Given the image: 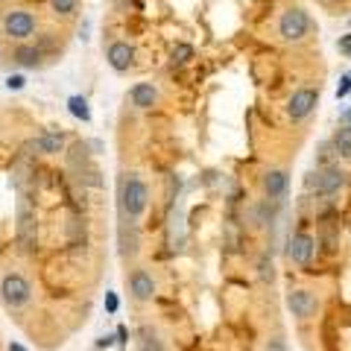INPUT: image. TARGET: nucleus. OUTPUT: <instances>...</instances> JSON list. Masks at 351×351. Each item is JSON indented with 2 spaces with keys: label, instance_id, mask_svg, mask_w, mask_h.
Segmentation results:
<instances>
[{
  "label": "nucleus",
  "instance_id": "obj_4",
  "mask_svg": "<svg viewBox=\"0 0 351 351\" xmlns=\"http://www.w3.org/2000/svg\"><path fill=\"white\" fill-rule=\"evenodd\" d=\"M311 29H313V21H311V15H307L302 6L284 9L281 18H278V38L287 41V44L304 41L307 36H311Z\"/></svg>",
  "mask_w": 351,
  "mask_h": 351
},
{
  "label": "nucleus",
  "instance_id": "obj_21",
  "mask_svg": "<svg viewBox=\"0 0 351 351\" xmlns=\"http://www.w3.org/2000/svg\"><path fill=\"white\" fill-rule=\"evenodd\" d=\"M47 3H50V12L56 18H71V15H76L80 0H47Z\"/></svg>",
  "mask_w": 351,
  "mask_h": 351
},
{
  "label": "nucleus",
  "instance_id": "obj_26",
  "mask_svg": "<svg viewBox=\"0 0 351 351\" xmlns=\"http://www.w3.org/2000/svg\"><path fill=\"white\" fill-rule=\"evenodd\" d=\"M337 47H339V53H343V56H348L351 59V36H343L337 41Z\"/></svg>",
  "mask_w": 351,
  "mask_h": 351
},
{
  "label": "nucleus",
  "instance_id": "obj_5",
  "mask_svg": "<svg viewBox=\"0 0 351 351\" xmlns=\"http://www.w3.org/2000/svg\"><path fill=\"white\" fill-rule=\"evenodd\" d=\"M346 182H348V176L339 170L337 164H331V167H316V170L307 173L304 188L313 191L316 196H334L346 188Z\"/></svg>",
  "mask_w": 351,
  "mask_h": 351
},
{
  "label": "nucleus",
  "instance_id": "obj_20",
  "mask_svg": "<svg viewBox=\"0 0 351 351\" xmlns=\"http://www.w3.org/2000/svg\"><path fill=\"white\" fill-rule=\"evenodd\" d=\"M258 278L263 281V284H272L276 281V263H272V255L269 252H261V258H258Z\"/></svg>",
  "mask_w": 351,
  "mask_h": 351
},
{
  "label": "nucleus",
  "instance_id": "obj_15",
  "mask_svg": "<svg viewBox=\"0 0 351 351\" xmlns=\"http://www.w3.org/2000/svg\"><path fill=\"white\" fill-rule=\"evenodd\" d=\"M129 103L138 108V112H152L158 106V88L152 82H138L129 88Z\"/></svg>",
  "mask_w": 351,
  "mask_h": 351
},
{
  "label": "nucleus",
  "instance_id": "obj_7",
  "mask_svg": "<svg viewBox=\"0 0 351 351\" xmlns=\"http://www.w3.org/2000/svg\"><path fill=\"white\" fill-rule=\"evenodd\" d=\"M316 106H319V88H311V85L295 88L287 100V117L293 123H302V120H307L316 112Z\"/></svg>",
  "mask_w": 351,
  "mask_h": 351
},
{
  "label": "nucleus",
  "instance_id": "obj_10",
  "mask_svg": "<svg viewBox=\"0 0 351 351\" xmlns=\"http://www.w3.org/2000/svg\"><path fill=\"white\" fill-rule=\"evenodd\" d=\"M261 191H263V199L269 202H281L290 191V173L284 167H269L267 173L261 176Z\"/></svg>",
  "mask_w": 351,
  "mask_h": 351
},
{
  "label": "nucleus",
  "instance_id": "obj_3",
  "mask_svg": "<svg viewBox=\"0 0 351 351\" xmlns=\"http://www.w3.org/2000/svg\"><path fill=\"white\" fill-rule=\"evenodd\" d=\"M0 29L3 36L15 44H24L38 32V18L29 12V9H9L3 12V21H0Z\"/></svg>",
  "mask_w": 351,
  "mask_h": 351
},
{
  "label": "nucleus",
  "instance_id": "obj_31",
  "mask_svg": "<svg viewBox=\"0 0 351 351\" xmlns=\"http://www.w3.org/2000/svg\"><path fill=\"white\" fill-rule=\"evenodd\" d=\"M117 337H120V346H123V343H126V328H123V325L117 328Z\"/></svg>",
  "mask_w": 351,
  "mask_h": 351
},
{
  "label": "nucleus",
  "instance_id": "obj_13",
  "mask_svg": "<svg viewBox=\"0 0 351 351\" xmlns=\"http://www.w3.org/2000/svg\"><path fill=\"white\" fill-rule=\"evenodd\" d=\"M316 255V237L307 234V232H299L290 237V246H287V258L293 263H299V267H307V263L313 261Z\"/></svg>",
  "mask_w": 351,
  "mask_h": 351
},
{
  "label": "nucleus",
  "instance_id": "obj_18",
  "mask_svg": "<svg viewBox=\"0 0 351 351\" xmlns=\"http://www.w3.org/2000/svg\"><path fill=\"white\" fill-rule=\"evenodd\" d=\"M331 147L337 152V158L351 161V129L348 126H337L331 135Z\"/></svg>",
  "mask_w": 351,
  "mask_h": 351
},
{
  "label": "nucleus",
  "instance_id": "obj_14",
  "mask_svg": "<svg viewBox=\"0 0 351 351\" xmlns=\"http://www.w3.org/2000/svg\"><path fill=\"white\" fill-rule=\"evenodd\" d=\"M64 132H59V129H47V132H41L38 138H32L29 141V149H36L38 156H59V152H64Z\"/></svg>",
  "mask_w": 351,
  "mask_h": 351
},
{
  "label": "nucleus",
  "instance_id": "obj_22",
  "mask_svg": "<svg viewBox=\"0 0 351 351\" xmlns=\"http://www.w3.org/2000/svg\"><path fill=\"white\" fill-rule=\"evenodd\" d=\"M193 59V47H191V44H176V47L170 50V62L173 64H188Z\"/></svg>",
  "mask_w": 351,
  "mask_h": 351
},
{
  "label": "nucleus",
  "instance_id": "obj_16",
  "mask_svg": "<svg viewBox=\"0 0 351 351\" xmlns=\"http://www.w3.org/2000/svg\"><path fill=\"white\" fill-rule=\"evenodd\" d=\"M12 62L21 64V68H27V71H36L41 68V62H44V50L38 47V44H15V50H12Z\"/></svg>",
  "mask_w": 351,
  "mask_h": 351
},
{
  "label": "nucleus",
  "instance_id": "obj_9",
  "mask_svg": "<svg viewBox=\"0 0 351 351\" xmlns=\"http://www.w3.org/2000/svg\"><path fill=\"white\" fill-rule=\"evenodd\" d=\"M117 249H120V258L129 261L141 252V228H138V219H129L120 214V223H117Z\"/></svg>",
  "mask_w": 351,
  "mask_h": 351
},
{
  "label": "nucleus",
  "instance_id": "obj_19",
  "mask_svg": "<svg viewBox=\"0 0 351 351\" xmlns=\"http://www.w3.org/2000/svg\"><path fill=\"white\" fill-rule=\"evenodd\" d=\"M68 112H71L76 120H82V123H88V120H91V108H88V100H85V97H80V94L68 97Z\"/></svg>",
  "mask_w": 351,
  "mask_h": 351
},
{
  "label": "nucleus",
  "instance_id": "obj_28",
  "mask_svg": "<svg viewBox=\"0 0 351 351\" xmlns=\"http://www.w3.org/2000/svg\"><path fill=\"white\" fill-rule=\"evenodd\" d=\"M112 343H114V337H100V339H97V348H108Z\"/></svg>",
  "mask_w": 351,
  "mask_h": 351
},
{
  "label": "nucleus",
  "instance_id": "obj_29",
  "mask_svg": "<svg viewBox=\"0 0 351 351\" xmlns=\"http://www.w3.org/2000/svg\"><path fill=\"white\" fill-rule=\"evenodd\" d=\"M6 351H27V348H24V346H21V343H18V339H12V343H9V348H6Z\"/></svg>",
  "mask_w": 351,
  "mask_h": 351
},
{
  "label": "nucleus",
  "instance_id": "obj_23",
  "mask_svg": "<svg viewBox=\"0 0 351 351\" xmlns=\"http://www.w3.org/2000/svg\"><path fill=\"white\" fill-rule=\"evenodd\" d=\"M263 351H290L287 337H284V334H272L267 343H263Z\"/></svg>",
  "mask_w": 351,
  "mask_h": 351
},
{
  "label": "nucleus",
  "instance_id": "obj_24",
  "mask_svg": "<svg viewBox=\"0 0 351 351\" xmlns=\"http://www.w3.org/2000/svg\"><path fill=\"white\" fill-rule=\"evenodd\" d=\"M24 85H27V76H21V73H15V76H9V80H6L9 91H21Z\"/></svg>",
  "mask_w": 351,
  "mask_h": 351
},
{
  "label": "nucleus",
  "instance_id": "obj_8",
  "mask_svg": "<svg viewBox=\"0 0 351 351\" xmlns=\"http://www.w3.org/2000/svg\"><path fill=\"white\" fill-rule=\"evenodd\" d=\"M126 287H129V295L138 304L152 302V299H156V293H158L156 278H152V272L144 269V267H135L132 272H126Z\"/></svg>",
  "mask_w": 351,
  "mask_h": 351
},
{
  "label": "nucleus",
  "instance_id": "obj_27",
  "mask_svg": "<svg viewBox=\"0 0 351 351\" xmlns=\"http://www.w3.org/2000/svg\"><path fill=\"white\" fill-rule=\"evenodd\" d=\"M117 304H120L117 295H114V293H106V311H108V313H117Z\"/></svg>",
  "mask_w": 351,
  "mask_h": 351
},
{
  "label": "nucleus",
  "instance_id": "obj_12",
  "mask_svg": "<svg viewBox=\"0 0 351 351\" xmlns=\"http://www.w3.org/2000/svg\"><path fill=\"white\" fill-rule=\"evenodd\" d=\"M106 59H108V64H112V71H117V73H126V71H132L135 68V59H138V50L132 47L129 41H112L108 44V50H106Z\"/></svg>",
  "mask_w": 351,
  "mask_h": 351
},
{
  "label": "nucleus",
  "instance_id": "obj_30",
  "mask_svg": "<svg viewBox=\"0 0 351 351\" xmlns=\"http://www.w3.org/2000/svg\"><path fill=\"white\" fill-rule=\"evenodd\" d=\"M339 126H348V129H351V108H348V112L343 114V123H339Z\"/></svg>",
  "mask_w": 351,
  "mask_h": 351
},
{
  "label": "nucleus",
  "instance_id": "obj_17",
  "mask_svg": "<svg viewBox=\"0 0 351 351\" xmlns=\"http://www.w3.org/2000/svg\"><path fill=\"white\" fill-rule=\"evenodd\" d=\"M135 346H138V351H167V346H164L161 334H158L149 322H144V325L138 328V334H135Z\"/></svg>",
  "mask_w": 351,
  "mask_h": 351
},
{
  "label": "nucleus",
  "instance_id": "obj_2",
  "mask_svg": "<svg viewBox=\"0 0 351 351\" xmlns=\"http://www.w3.org/2000/svg\"><path fill=\"white\" fill-rule=\"evenodd\" d=\"M0 302L9 311H21V307L32 302V284L24 272H3V278H0Z\"/></svg>",
  "mask_w": 351,
  "mask_h": 351
},
{
  "label": "nucleus",
  "instance_id": "obj_6",
  "mask_svg": "<svg viewBox=\"0 0 351 351\" xmlns=\"http://www.w3.org/2000/svg\"><path fill=\"white\" fill-rule=\"evenodd\" d=\"M319 295H316L313 290H307V287H295L287 293V311L293 313V319H299V322H311L316 319V313H319Z\"/></svg>",
  "mask_w": 351,
  "mask_h": 351
},
{
  "label": "nucleus",
  "instance_id": "obj_1",
  "mask_svg": "<svg viewBox=\"0 0 351 351\" xmlns=\"http://www.w3.org/2000/svg\"><path fill=\"white\" fill-rule=\"evenodd\" d=\"M117 208L120 214L129 217V219H141L149 208V184L144 182V176L129 170V173H120V182H117Z\"/></svg>",
  "mask_w": 351,
  "mask_h": 351
},
{
  "label": "nucleus",
  "instance_id": "obj_25",
  "mask_svg": "<svg viewBox=\"0 0 351 351\" xmlns=\"http://www.w3.org/2000/svg\"><path fill=\"white\" fill-rule=\"evenodd\" d=\"M351 91V73H346L343 80H339V88H337V97H346Z\"/></svg>",
  "mask_w": 351,
  "mask_h": 351
},
{
  "label": "nucleus",
  "instance_id": "obj_11",
  "mask_svg": "<svg viewBox=\"0 0 351 351\" xmlns=\"http://www.w3.org/2000/svg\"><path fill=\"white\" fill-rule=\"evenodd\" d=\"M18 246L27 255L36 252V211L27 202H21L18 208Z\"/></svg>",
  "mask_w": 351,
  "mask_h": 351
}]
</instances>
